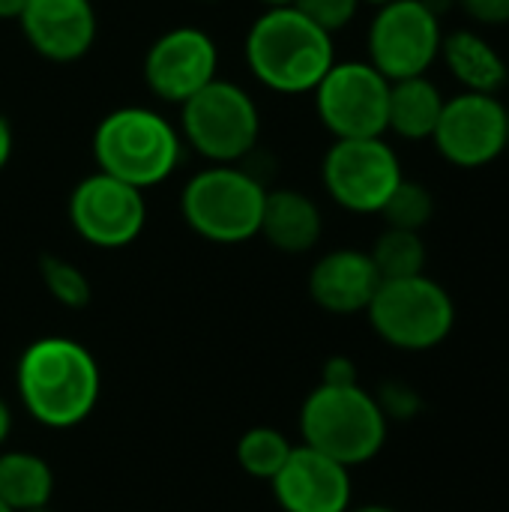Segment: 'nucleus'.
I'll return each instance as SVG.
<instances>
[{"label":"nucleus","mask_w":509,"mask_h":512,"mask_svg":"<svg viewBox=\"0 0 509 512\" xmlns=\"http://www.w3.org/2000/svg\"><path fill=\"white\" fill-rule=\"evenodd\" d=\"M30 512H51L48 507H42V510H30Z\"/></svg>","instance_id":"c9c22d12"},{"label":"nucleus","mask_w":509,"mask_h":512,"mask_svg":"<svg viewBox=\"0 0 509 512\" xmlns=\"http://www.w3.org/2000/svg\"><path fill=\"white\" fill-rule=\"evenodd\" d=\"M480 27H507L509 0H453Z\"/></svg>","instance_id":"bb28decb"},{"label":"nucleus","mask_w":509,"mask_h":512,"mask_svg":"<svg viewBox=\"0 0 509 512\" xmlns=\"http://www.w3.org/2000/svg\"><path fill=\"white\" fill-rule=\"evenodd\" d=\"M243 57L252 78L279 96L312 93L336 63V45L327 30L294 6L264 9L246 30Z\"/></svg>","instance_id":"f03ea898"},{"label":"nucleus","mask_w":509,"mask_h":512,"mask_svg":"<svg viewBox=\"0 0 509 512\" xmlns=\"http://www.w3.org/2000/svg\"><path fill=\"white\" fill-rule=\"evenodd\" d=\"M360 6H363L360 0H294V9H300L309 21H315L330 36L345 30L357 18Z\"/></svg>","instance_id":"a878e982"},{"label":"nucleus","mask_w":509,"mask_h":512,"mask_svg":"<svg viewBox=\"0 0 509 512\" xmlns=\"http://www.w3.org/2000/svg\"><path fill=\"white\" fill-rule=\"evenodd\" d=\"M402 180V159L387 138L333 141L321 159L324 192L333 204L357 216L381 213Z\"/></svg>","instance_id":"1a4fd4ad"},{"label":"nucleus","mask_w":509,"mask_h":512,"mask_svg":"<svg viewBox=\"0 0 509 512\" xmlns=\"http://www.w3.org/2000/svg\"><path fill=\"white\" fill-rule=\"evenodd\" d=\"M177 129L207 165H246L261 141V108L237 81L213 78L180 105Z\"/></svg>","instance_id":"423d86ee"},{"label":"nucleus","mask_w":509,"mask_h":512,"mask_svg":"<svg viewBox=\"0 0 509 512\" xmlns=\"http://www.w3.org/2000/svg\"><path fill=\"white\" fill-rule=\"evenodd\" d=\"M54 498L51 465L30 450L0 453V501L12 512H30L48 507Z\"/></svg>","instance_id":"aec40b11"},{"label":"nucleus","mask_w":509,"mask_h":512,"mask_svg":"<svg viewBox=\"0 0 509 512\" xmlns=\"http://www.w3.org/2000/svg\"><path fill=\"white\" fill-rule=\"evenodd\" d=\"M270 486L282 512H348L354 501L351 468L306 444L291 450Z\"/></svg>","instance_id":"4468645a"},{"label":"nucleus","mask_w":509,"mask_h":512,"mask_svg":"<svg viewBox=\"0 0 509 512\" xmlns=\"http://www.w3.org/2000/svg\"><path fill=\"white\" fill-rule=\"evenodd\" d=\"M384 216L387 228H402V231H417L423 234V228L435 219V195L426 183L420 180H402L393 195L387 198L384 210L378 213Z\"/></svg>","instance_id":"5701e85b"},{"label":"nucleus","mask_w":509,"mask_h":512,"mask_svg":"<svg viewBox=\"0 0 509 512\" xmlns=\"http://www.w3.org/2000/svg\"><path fill=\"white\" fill-rule=\"evenodd\" d=\"M438 156L462 171H477L498 162L509 147V108L501 96L456 93L447 96L432 132Z\"/></svg>","instance_id":"9b49d317"},{"label":"nucleus","mask_w":509,"mask_h":512,"mask_svg":"<svg viewBox=\"0 0 509 512\" xmlns=\"http://www.w3.org/2000/svg\"><path fill=\"white\" fill-rule=\"evenodd\" d=\"M66 213L72 231L96 249H123L135 243L147 225L144 192L102 171L75 183Z\"/></svg>","instance_id":"f8f14e48"},{"label":"nucleus","mask_w":509,"mask_h":512,"mask_svg":"<svg viewBox=\"0 0 509 512\" xmlns=\"http://www.w3.org/2000/svg\"><path fill=\"white\" fill-rule=\"evenodd\" d=\"M369 327L396 351L423 354L441 348L456 330V300L432 276L381 282L369 309Z\"/></svg>","instance_id":"0eeeda50"},{"label":"nucleus","mask_w":509,"mask_h":512,"mask_svg":"<svg viewBox=\"0 0 509 512\" xmlns=\"http://www.w3.org/2000/svg\"><path fill=\"white\" fill-rule=\"evenodd\" d=\"M321 384L324 387H357L360 384V372L357 363L345 354H336L324 363L321 369Z\"/></svg>","instance_id":"cd10ccee"},{"label":"nucleus","mask_w":509,"mask_h":512,"mask_svg":"<svg viewBox=\"0 0 509 512\" xmlns=\"http://www.w3.org/2000/svg\"><path fill=\"white\" fill-rule=\"evenodd\" d=\"M444 18L426 0H393L375 9L366 30V60L387 78H417L441 60Z\"/></svg>","instance_id":"6e6552de"},{"label":"nucleus","mask_w":509,"mask_h":512,"mask_svg":"<svg viewBox=\"0 0 509 512\" xmlns=\"http://www.w3.org/2000/svg\"><path fill=\"white\" fill-rule=\"evenodd\" d=\"M390 423L375 396L357 387L318 384L300 408V438L306 447L336 459L345 468L366 465L381 456Z\"/></svg>","instance_id":"39448f33"},{"label":"nucleus","mask_w":509,"mask_h":512,"mask_svg":"<svg viewBox=\"0 0 509 512\" xmlns=\"http://www.w3.org/2000/svg\"><path fill=\"white\" fill-rule=\"evenodd\" d=\"M312 96L315 114L333 141L387 135L390 81L369 60H336Z\"/></svg>","instance_id":"9d476101"},{"label":"nucleus","mask_w":509,"mask_h":512,"mask_svg":"<svg viewBox=\"0 0 509 512\" xmlns=\"http://www.w3.org/2000/svg\"><path fill=\"white\" fill-rule=\"evenodd\" d=\"M18 399L45 429H75L99 405L96 357L69 336H45L24 348L15 369Z\"/></svg>","instance_id":"f257e3e1"},{"label":"nucleus","mask_w":509,"mask_h":512,"mask_svg":"<svg viewBox=\"0 0 509 512\" xmlns=\"http://www.w3.org/2000/svg\"><path fill=\"white\" fill-rule=\"evenodd\" d=\"M369 258L381 276V282L390 279H411V276H423L426 264H429V249L423 234L417 231H402V228H384L372 249Z\"/></svg>","instance_id":"412c9836"},{"label":"nucleus","mask_w":509,"mask_h":512,"mask_svg":"<svg viewBox=\"0 0 509 512\" xmlns=\"http://www.w3.org/2000/svg\"><path fill=\"white\" fill-rule=\"evenodd\" d=\"M12 150H15V135H12V126H9V120L0 114V171L9 165V159H12Z\"/></svg>","instance_id":"c85d7f7f"},{"label":"nucleus","mask_w":509,"mask_h":512,"mask_svg":"<svg viewBox=\"0 0 509 512\" xmlns=\"http://www.w3.org/2000/svg\"><path fill=\"white\" fill-rule=\"evenodd\" d=\"M27 0H0V21H18Z\"/></svg>","instance_id":"c756f323"},{"label":"nucleus","mask_w":509,"mask_h":512,"mask_svg":"<svg viewBox=\"0 0 509 512\" xmlns=\"http://www.w3.org/2000/svg\"><path fill=\"white\" fill-rule=\"evenodd\" d=\"M291 450H294V444L288 441L285 432H279L273 426H255V429H249V432L240 435L234 456H237V465L249 477L273 483V477L288 462Z\"/></svg>","instance_id":"4be33fe9"},{"label":"nucleus","mask_w":509,"mask_h":512,"mask_svg":"<svg viewBox=\"0 0 509 512\" xmlns=\"http://www.w3.org/2000/svg\"><path fill=\"white\" fill-rule=\"evenodd\" d=\"M0 512H12V510H9V507H6V504L0 501Z\"/></svg>","instance_id":"f704fd0d"},{"label":"nucleus","mask_w":509,"mask_h":512,"mask_svg":"<svg viewBox=\"0 0 509 512\" xmlns=\"http://www.w3.org/2000/svg\"><path fill=\"white\" fill-rule=\"evenodd\" d=\"M9 432H12V411H9V405L3 402V396H0V447L6 444Z\"/></svg>","instance_id":"7c9ffc66"},{"label":"nucleus","mask_w":509,"mask_h":512,"mask_svg":"<svg viewBox=\"0 0 509 512\" xmlns=\"http://www.w3.org/2000/svg\"><path fill=\"white\" fill-rule=\"evenodd\" d=\"M39 279L45 291L66 309H84L93 297V285L84 276L78 264L60 255H42L39 258Z\"/></svg>","instance_id":"b1692460"},{"label":"nucleus","mask_w":509,"mask_h":512,"mask_svg":"<svg viewBox=\"0 0 509 512\" xmlns=\"http://www.w3.org/2000/svg\"><path fill=\"white\" fill-rule=\"evenodd\" d=\"M201 3H219V0H201Z\"/></svg>","instance_id":"e433bc0d"},{"label":"nucleus","mask_w":509,"mask_h":512,"mask_svg":"<svg viewBox=\"0 0 509 512\" xmlns=\"http://www.w3.org/2000/svg\"><path fill=\"white\" fill-rule=\"evenodd\" d=\"M264 9H276V6H294V0H258Z\"/></svg>","instance_id":"473e14b6"},{"label":"nucleus","mask_w":509,"mask_h":512,"mask_svg":"<svg viewBox=\"0 0 509 512\" xmlns=\"http://www.w3.org/2000/svg\"><path fill=\"white\" fill-rule=\"evenodd\" d=\"M348 512H399L396 507H387V504H363V507H351Z\"/></svg>","instance_id":"2f4dec72"},{"label":"nucleus","mask_w":509,"mask_h":512,"mask_svg":"<svg viewBox=\"0 0 509 512\" xmlns=\"http://www.w3.org/2000/svg\"><path fill=\"white\" fill-rule=\"evenodd\" d=\"M141 75L159 102L180 108L213 78H219V45L201 27H168L147 45Z\"/></svg>","instance_id":"ddd939ff"},{"label":"nucleus","mask_w":509,"mask_h":512,"mask_svg":"<svg viewBox=\"0 0 509 512\" xmlns=\"http://www.w3.org/2000/svg\"><path fill=\"white\" fill-rule=\"evenodd\" d=\"M381 276L366 249H330L309 270V297L330 315H366Z\"/></svg>","instance_id":"dca6fc26"},{"label":"nucleus","mask_w":509,"mask_h":512,"mask_svg":"<svg viewBox=\"0 0 509 512\" xmlns=\"http://www.w3.org/2000/svg\"><path fill=\"white\" fill-rule=\"evenodd\" d=\"M267 183L246 165H207L180 192L186 228L219 246H237L261 231Z\"/></svg>","instance_id":"20e7f679"},{"label":"nucleus","mask_w":509,"mask_h":512,"mask_svg":"<svg viewBox=\"0 0 509 512\" xmlns=\"http://www.w3.org/2000/svg\"><path fill=\"white\" fill-rule=\"evenodd\" d=\"M18 27L27 45L48 63H78L99 36L93 0H27Z\"/></svg>","instance_id":"2eb2a0df"},{"label":"nucleus","mask_w":509,"mask_h":512,"mask_svg":"<svg viewBox=\"0 0 509 512\" xmlns=\"http://www.w3.org/2000/svg\"><path fill=\"white\" fill-rule=\"evenodd\" d=\"M183 156L177 123L147 105H123L108 111L93 132L96 171L111 174L135 189L165 183Z\"/></svg>","instance_id":"7ed1b4c3"},{"label":"nucleus","mask_w":509,"mask_h":512,"mask_svg":"<svg viewBox=\"0 0 509 512\" xmlns=\"http://www.w3.org/2000/svg\"><path fill=\"white\" fill-rule=\"evenodd\" d=\"M447 96L429 75L390 81L387 132L405 141H432Z\"/></svg>","instance_id":"6ab92c4d"},{"label":"nucleus","mask_w":509,"mask_h":512,"mask_svg":"<svg viewBox=\"0 0 509 512\" xmlns=\"http://www.w3.org/2000/svg\"><path fill=\"white\" fill-rule=\"evenodd\" d=\"M441 60L468 93L498 96L509 84V63L504 54L474 27H456L444 33Z\"/></svg>","instance_id":"a211bd4d"},{"label":"nucleus","mask_w":509,"mask_h":512,"mask_svg":"<svg viewBox=\"0 0 509 512\" xmlns=\"http://www.w3.org/2000/svg\"><path fill=\"white\" fill-rule=\"evenodd\" d=\"M360 3H369V6L378 9V6H387V3H393V0H360Z\"/></svg>","instance_id":"72a5a7b5"},{"label":"nucleus","mask_w":509,"mask_h":512,"mask_svg":"<svg viewBox=\"0 0 509 512\" xmlns=\"http://www.w3.org/2000/svg\"><path fill=\"white\" fill-rule=\"evenodd\" d=\"M321 234L324 213L312 195L303 189H267L258 237L282 255H306L321 243Z\"/></svg>","instance_id":"f3484780"},{"label":"nucleus","mask_w":509,"mask_h":512,"mask_svg":"<svg viewBox=\"0 0 509 512\" xmlns=\"http://www.w3.org/2000/svg\"><path fill=\"white\" fill-rule=\"evenodd\" d=\"M372 396H375L381 414L387 417V423H411V420H417V417L423 414V408H426L423 393H420L411 381H402V378L384 381Z\"/></svg>","instance_id":"393cba45"}]
</instances>
